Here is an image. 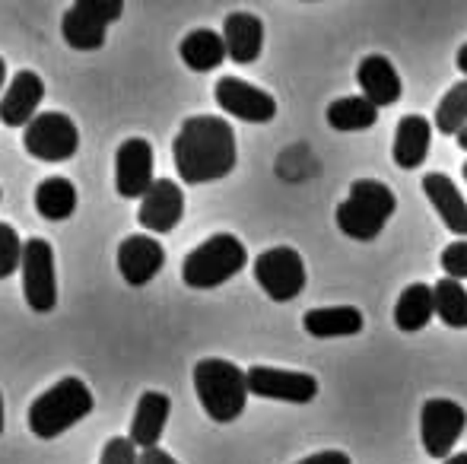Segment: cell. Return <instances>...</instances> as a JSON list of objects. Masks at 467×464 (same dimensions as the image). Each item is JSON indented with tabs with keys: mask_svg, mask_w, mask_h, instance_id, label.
Listing matches in <instances>:
<instances>
[{
	"mask_svg": "<svg viewBox=\"0 0 467 464\" xmlns=\"http://www.w3.org/2000/svg\"><path fill=\"white\" fill-rule=\"evenodd\" d=\"M175 169L185 185L216 181L235 169V130L226 118L194 115L182 124L172 143Z\"/></svg>",
	"mask_w": 467,
	"mask_h": 464,
	"instance_id": "6da1fadb",
	"label": "cell"
},
{
	"mask_svg": "<svg viewBox=\"0 0 467 464\" xmlns=\"http://www.w3.org/2000/svg\"><path fill=\"white\" fill-rule=\"evenodd\" d=\"M194 391L203 414L216 423H233L248 404V372L229 359H201L194 366Z\"/></svg>",
	"mask_w": 467,
	"mask_h": 464,
	"instance_id": "7a4b0ae2",
	"label": "cell"
},
{
	"mask_svg": "<svg viewBox=\"0 0 467 464\" xmlns=\"http://www.w3.org/2000/svg\"><path fill=\"white\" fill-rule=\"evenodd\" d=\"M93 407H96V401H93L89 385L77 376H67L32 401L29 429L38 436V439H55V436H61L64 429L87 420V417L93 414Z\"/></svg>",
	"mask_w": 467,
	"mask_h": 464,
	"instance_id": "3957f363",
	"label": "cell"
},
{
	"mask_svg": "<svg viewBox=\"0 0 467 464\" xmlns=\"http://www.w3.org/2000/svg\"><path fill=\"white\" fill-rule=\"evenodd\" d=\"M398 211V198L385 181L357 179L350 185L347 201L337 207V226L344 235L357 242H372L385 230V223Z\"/></svg>",
	"mask_w": 467,
	"mask_h": 464,
	"instance_id": "277c9868",
	"label": "cell"
},
{
	"mask_svg": "<svg viewBox=\"0 0 467 464\" xmlns=\"http://www.w3.org/2000/svg\"><path fill=\"white\" fill-rule=\"evenodd\" d=\"M245 264L248 252L242 239H235L233 232H216L207 242H201L194 252H188L185 264H182V277L191 290H213V286L233 280Z\"/></svg>",
	"mask_w": 467,
	"mask_h": 464,
	"instance_id": "5b68a950",
	"label": "cell"
},
{
	"mask_svg": "<svg viewBox=\"0 0 467 464\" xmlns=\"http://www.w3.org/2000/svg\"><path fill=\"white\" fill-rule=\"evenodd\" d=\"M23 147L42 162H64L80 150V130L64 112H38L23 130Z\"/></svg>",
	"mask_w": 467,
	"mask_h": 464,
	"instance_id": "8992f818",
	"label": "cell"
},
{
	"mask_svg": "<svg viewBox=\"0 0 467 464\" xmlns=\"http://www.w3.org/2000/svg\"><path fill=\"white\" fill-rule=\"evenodd\" d=\"M124 4L118 0H77L64 13L61 36L70 48L77 51H96L105 45V32L115 19H121Z\"/></svg>",
	"mask_w": 467,
	"mask_h": 464,
	"instance_id": "52a82bcc",
	"label": "cell"
},
{
	"mask_svg": "<svg viewBox=\"0 0 467 464\" xmlns=\"http://www.w3.org/2000/svg\"><path fill=\"white\" fill-rule=\"evenodd\" d=\"M254 280L274 303H289L306 290V261L289 245L267 248L254 261Z\"/></svg>",
	"mask_w": 467,
	"mask_h": 464,
	"instance_id": "ba28073f",
	"label": "cell"
},
{
	"mask_svg": "<svg viewBox=\"0 0 467 464\" xmlns=\"http://www.w3.org/2000/svg\"><path fill=\"white\" fill-rule=\"evenodd\" d=\"M467 427V410L449 397H430L420 410V439L430 459H451V449L458 446Z\"/></svg>",
	"mask_w": 467,
	"mask_h": 464,
	"instance_id": "9c48e42d",
	"label": "cell"
},
{
	"mask_svg": "<svg viewBox=\"0 0 467 464\" xmlns=\"http://www.w3.org/2000/svg\"><path fill=\"white\" fill-rule=\"evenodd\" d=\"M23 296L32 312H51L57 305L55 248L45 239H29L23 252Z\"/></svg>",
	"mask_w": 467,
	"mask_h": 464,
	"instance_id": "30bf717a",
	"label": "cell"
},
{
	"mask_svg": "<svg viewBox=\"0 0 467 464\" xmlns=\"http://www.w3.org/2000/svg\"><path fill=\"white\" fill-rule=\"evenodd\" d=\"M248 391L258 397L286 404H308L318 395V378L308 372L277 369V366H252L248 369Z\"/></svg>",
	"mask_w": 467,
	"mask_h": 464,
	"instance_id": "8fae6325",
	"label": "cell"
},
{
	"mask_svg": "<svg viewBox=\"0 0 467 464\" xmlns=\"http://www.w3.org/2000/svg\"><path fill=\"white\" fill-rule=\"evenodd\" d=\"M213 96H216V106L226 115L239 118V121L267 124L277 115V99H274L271 93H265V89L239 80V77H223V80H216Z\"/></svg>",
	"mask_w": 467,
	"mask_h": 464,
	"instance_id": "7c38bea8",
	"label": "cell"
},
{
	"mask_svg": "<svg viewBox=\"0 0 467 464\" xmlns=\"http://www.w3.org/2000/svg\"><path fill=\"white\" fill-rule=\"evenodd\" d=\"M153 147L143 137H128L115 153V188L121 198L134 201L153 188Z\"/></svg>",
	"mask_w": 467,
	"mask_h": 464,
	"instance_id": "4fadbf2b",
	"label": "cell"
},
{
	"mask_svg": "<svg viewBox=\"0 0 467 464\" xmlns=\"http://www.w3.org/2000/svg\"><path fill=\"white\" fill-rule=\"evenodd\" d=\"M185 217V194L182 185L172 179H156L153 188L143 194L137 223L147 232H172Z\"/></svg>",
	"mask_w": 467,
	"mask_h": 464,
	"instance_id": "5bb4252c",
	"label": "cell"
},
{
	"mask_svg": "<svg viewBox=\"0 0 467 464\" xmlns=\"http://www.w3.org/2000/svg\"><path fill=\"white\" fill-rule=\"evenodd\" d=\"M166 264V248L153 235H128L118 248V271L130 286H147Z\"/></svg>",
	"mask_w": 467,
	"mask_h": 464,
	"instance_id": "9a60e30c",
	"label": "cell"
},
{
	"mask_svg": "<svg viewBox=\"0 0 467 464\" xmlns=\"http://www.w3.org/2000/svg\"><path fill=\"white\" fill-rule=\"evenodd\" d=\"M45 99V83L36 70H19L0 99V121L6 128H29Z\"/></svg>",
	"mask_w": 467,
	"mask_h": 464,
	"instance_id": "2e32d148",
	"label": "cell"
},
{
	"mask_svg": "<svg viewBox=\"0 0 467 464\" xmlns=\"http://www.w3.org/2000/svg\"><path fill=\"white\" fill-rule=\"evenodd\" d=\"M169 414H172V401H169V395H162V391H143L140 401H137L134 420H130L128 439L134 442L140 452L156 449L162 439V433H166Z\"/></svg>",
	"mask_w": 467,
	"mask_h": 464,
	"instance_id": "e0dca14e",
	"label": "cell"
},
{
	"mask_svg": "<svg viewBox=\"0 0 467 464\" xmlns=\"http://www.w3.org/2000/svg\"><path fill=\"white\" fill-rule=\"evenodd\" d=\"M357 83L363 89V96L372 102L375 108L394 106L400 99V77L394 70V64L385 55H369L359 61L357 67Z\"/></svg>",
	"mask_w": 467,
	"mask_h": 464,
	"instance_id": "ac0fdd59",
	"label": "cell"
},
{
	"mask_svg": "<svg viewBox=\"0 0 467 464\" xmlns=\"http://www.w3.org/2000/svg\"><path fill=\"white\" fill-rule=\"evenodd\" d=\"M223 42L235 64H254L265 48V23L254 13H229L223 23Z\"/></svg>",
	"mask_w": 467,
	"mask_h": 464,
	"instance_id": "d6986e66",
	"label": "cell"
},
{
	"mask_svg": "<svg viewBox=\"0 0 467 464\" xmlns=\"http://www.w3.org/2000/svg\"><path fill=\"white\" fill-rule=\"evenodd\" d=\"M423 191L430 198V204L436 207L439 217H442V223L455 235L467 239V201L462 198L455 181L445 172H430L423 175Z\"/></svg>",
	"mask_w": 467,
	"mask_h": 464,
	"instance_id": "ffe728a7",
	"label": "cell"
},
{
	"mask_svg": "<svg viewBox=\"0 0 467 464\" xmlns=\"http://www.w3.org/2000/svg\"><path fill=\"white\" fill-rule=\"evenodd\" d=\"M432 128L423 115H404L398 121V130H394V147L391 156L400 169H420L430 153V143H432Z\"/></svg>",
	"mask_w": 467,
	"mask_h": 464,
	"instance_id": "44dd1931",
	"label": "cell"
},
{
	"mask_svg": "<svg viewBox=\"0 0 467 464\" xmlns=\"http://www.w3.org/2000/svg\"><path fill=\"white\" fill-rule=\"evenodd\" d=\"M302 328L312 337H353L363 331V312L357 305H331L302 315Z\"/></svg>",
	"mask_w": 467,
	"mask_h": 464,
	"instance_id": "7402d4cb",
	"label": "cell"
},
{
	"mask_svg": "<svg viewBox=\"0 0 467 464\" xmlns=\"http://www.w3.org/2000/svg\"><path fill=\"white\" fill-rule=\"evenodd\" d=\"M179 55L185 61V67L197 70V74H207V70H216L223 61L229 57L226 42H223L220 32L213 29H194L182 38Z\"/></svg>",
	"mask_w": 467,
	"mask_h": 464,
	"instance_id": "603a6c76",
	"label": "cell"
},
{
	"mask_svg": "<svg viewBox=\"0 0 467 464\" xmlns=\"http://www.w3.org/2000/svg\"><path fill=\"white\" fill-rule=\"evenodd\" d=\"M436 315V293L430 284H410L394 305V325L400 331H423Z\"/></svg>",
	"mask_w": 467,
	"mask_h": 464,
	"instance_id": "cb8c5ba5",
	"label": "cell"
},
{
	"mask_svg": "<svg viewBox=\"0 0 467 464\" xmlns=\"http://www.w3.org/2000/svg\"><path fill=\"white\" fill-rule=\"evenodd\" d=\"M36 211L42 213L51 223H61V220L74 217L77 211V188L70 179H45L42 185L36 188Z\"/></svg>",
	"mask_w": 467,
	"mask_h": 464,
	"instance_id": "d4e9b609",
	"label": "cell"
},
{
	"mask_svg": "<svg viewBox=\"0 0 467 464\" xmlns=\"http://www.w3.org/2000/svg\"><path fill=\"white\" fill-rule=\"evenodd\" d=\"M327 124L334 130H369L379 121V108L366 96H344L327 106Z\"/></svg>",
	"mask_w": 467,
	"mask_h": 464,
	"instance_id": "484cf974",
	"label": "cell"
},
{
	"mask_svg": "<svg viewBox=\"0 0 467 464\" xmlns=\"http://www.w3.org/2000/svg\"><path fill=\"white\" fill-rule=\"evenodd\" d=\"M432 293H436V315L455 331L467 328V290H464V284H458V280H451V277H442L436 286H432Z\"/></svg>",
	"mask_w": 467,
	"mask_h": 464,
	"instance_id": "4316f807",
	"label": "cell"
},
{
	"mask_svg": "<svg viewBox=\"0 0 467 464\" xmlns=\"http://www.w3.org/2000/svg\"><path fill=\"white\" fill-rule=\"evenodd\" d=\"M436 128H439V134H445V137H451V134L458 137L467 128V77L439 99Z\"/></svg>",
	"mask_w": 467,
	"mask_h": 464,
	"instance_id": "83f0119b",
	"label": "cell"
},
{
	"mask_svg": "<svg viewBox=\"0 0 467 464\" xmlns=\"http://www.w3.org/2000/svg\"><path fill=\"white\" fill-rule=\"evenodd\" d=\"M23 252L26 242H19V232L10 223H0V280L23 267Z\"/></svg>",
	"mask_w": 467,
	"mask_h": 464,
	"instance_id": "f1b7e54d",
	"label": "cell"
},
{
	"mask_svg": "<svg viewBox=\"0 0 467 464\" xmlns=\"http://www.w3.org/2000/svg\"><path fill=\"white\" fill-rule=\"evenodd\" d=\"M99 464H140V449L128 436H115V439L105 442Z\"/></svg>",
	"mask_w": 467,
	"mask_h": 464,
	"instance_id": "f546056e",
	"label": "cell"
},
{
	"mask_svg": "<svg viewBox=\"0 0 467 464\" xmlns=\"http://www.w3.org/2000/svg\"><path fill=\"white\" fill-rule=\"evenodd\" d=\"M442 271H445V277L458 280V284L467 280V239H458V242H451V245H445Z\"/></svg>",
	"mask_w": 467,
	"mask_h": 464,
	"instance_id": "4dcf8cb0",
	"label": "cell"
},
{
	"mask_svg": "<svg viewBox=\"0 0 467 464\" xmlns=\"http://www.w3.org/2000/svg\"><path fill=\"white\" fill-rule=\"evenodd\" d=\"M299 464H353L350 461V455H344V452H318V455H308V459H302Z\"/></svg>",
	"mask_w": 467,
	"mask_h": 464,
	"instance_id": "1f68e13d",
	"label": "cell"
},
{
	"mask_svg": "<svg viewBox=\"0 0 467 464\" xmlns=\"http://www.w3.org/2000/svg\"><path fill=\"white\" fill-rule=\"evenodd\" d=\"M140 464H179L172 459V455L166 452V449H147V452H140Z\"/></svg>",
	"mask_w": 467,
	"mask_h": 464,
	"instance_id": "d6a6232c",
	"label": "cell"
},
{
	"mask_svg": "<svg viewBox=\"0 0 467 464\" xmlns=\"http://www.w3.org/2000/svg\"><path fill=\"white\" fill-rule=\"evenodd\" d=\"M455 64H458V70H462V74H467V42L462 45V48H458V57H455Z\"/></svg>",
	"mask_w": 467,
	"mask_h": 464,
	"instance_id": "836d02e7",
	"label": "cell"
},
{
	"mask_svg": "<svg viewBox=\"0 0 467 464\" xmlns=\"http://www.w3.org/2000/svg\"><path fill=\"white\" fill-rule=\"evenodd\" d=\"M442 464H467V452H458V455H451V459H445Z\"/></svg>",
	"mask_w": 467,
	"mask_h": 464,
	"instance_id": "e575fe53",
	"label": "cell"
},
{
	"mask_svg": "<svg viewBox=\"0 0 467 464\" xmlns=\"http://www.w3.org/2000/svg\"><path fill=\"white\" fill-rule=\"evenodd\" d=\"M4 83H6V61L0 57V89H4Z\"/></svg>",
	"mask_w": 467,
	"mask_h": 464,
	"instance_id": "d590c367",
	"label": "cell"
},
{
	"mask_svg": "<svg viewBox=\"0 0 467 464\" xmlns=\"http://www.w3.org/2000/svg\"><path fill=\"white\" fill-rule=\"evenodd\" d=\"M458 143H462V150H467V128L462 130V134H458Z\"/></svg>",
	"mask_w": 467,
	"mask_h": 464,
	"instance_id": "8d00e7d4",
	"label": "cell"
},
{
	"mask_svg": "<svg viewBox=\"0 0 467 464\" xmlns=\"http://www.w3.org/2000/svg\"><path fill=\"white\" fill-rule=\"evenodd\" d=\"M0 433H4V395H0Z\"/></svg>",
	"mask_w": 467,
	"mask_h": 464,
	"instance_id": "74e56055",
	"label": "cell"
},
{
	"mask_svg": "<svg viewBox=\"0 0 467 464\" xmlns=\"http://www.w3.org/2000/svg\"><path fill=\"white\" fill-rule=\"evenodd\" d=\"M464 181H467V162H464Z\"/></svg>",
	"mask_w": 467,
	"mask_h": 464,
	"instance_id": "f35d334b",
	"label": "cell"
}]
</instances>
